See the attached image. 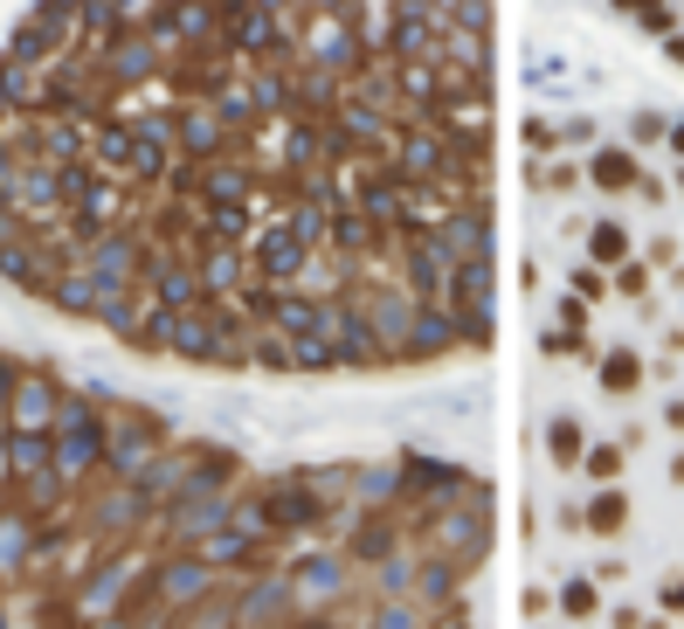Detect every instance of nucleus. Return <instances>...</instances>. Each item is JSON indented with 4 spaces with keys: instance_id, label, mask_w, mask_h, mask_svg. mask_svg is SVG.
Masks as SVG:
<instances>
[{
    "instance_id": "nucleus-1",
    "label": "nucleus",
    "mask_w": 684,
    "mask_h": 629,
    "mask_svg": "<svg viewBox=\"0 0 684 629\" xmlns=\"http://www.w3.org/2000/svg\"><path fill=\"white\" fill-rule=\"evenodd\" d=\"M491 152V0H35L0 271L215 374L484 360Z\"/></svg>"
},
{
    "instance_id": "nucleus-2",
    "label": "nucleus",
    "mask_w": 684,
    "mask_h": 629,
    "mask_svg": "<svg viewBox=\"0 0 684 629\" xmlns=\"http://www.w3.org/2000/svg\"><path fill=\"white\" fill-rule=\"evenodd\" d=\"M581 166H587V187H595V194H636V180H643V160L630 146H595Z\"/></svg>"
},
{
    "instance_id": "nucleus-3",
    "label": "nucleus",
    "mask_w": 684,
    "mask_h": 629,
    "mask_svg": "<svg viewBox=\"0 0 684 629\" xmlns=\"http://www.w3.org/2000/svg\"><path fill=\"white\" fill-rule=\"evenodd\" d=\"M581 456H587L581 415L574 408H554V415H546V464H554V470H581Z\"/></svg>"
},
{
    "instance_id": "nucleus-4",
    "label": "nucleus",
    "mask_w": 684,
    "mask_h": 629,
    "mask_svg": "<svg viewBox=\"0 0 684 629\" xmlns=\"http://www.w3.org/2000/svg\"><path fill=\"white\" fill-rule=\"evenodd\" d=\"M630 256H636V236H630V222H616V215L587 222V263H595V271H622Z\"/></svg>"
},
{
    "instance_id": "nucleus-5",
    "label": "nucleus",
    "mask_w": 684,
    "mask_h": 629,
    "mask_svg": "<svg viewBox=\"0 0 684 629\" xmlns=\"http://www.w3.org/2000/svg\"><path fill=\"white\" fill-rule=\"evenodd\" d=\"M595 380H601V394L630 402V394L643 388V360H636L630 347H608V353H595Z\"/></svg>"
},
{
    "instance_id": "nucleus-6",
    "label": "nucleus",
    "mask_w": 684,
    "mask_h": 629,
    "mask_svg": "<svg viewBox=\"0 0 684 629\" xmlns=\"http://www.w3.org/2000/svg\"><path fill=\"white\" fill-rule=\"evenodd\" d=\"M525 180H532V194H581L587 187V166L567 152V160H525Z\"/></svg>"
},
{
    "instance_id": "nucleus-7",
    "label": "nucleus",
    "mask_w": 684,
    "mask_h": 629,
    "mask_svg": "<svg viewBox=\"0 0 684 629\" xmlns=\"http://www.w3.org/2000/svg\"><path fill=\"white\" fill-rule=\"evenodd\" d=\"M560 616L567 622H595L601 616V581L595 575H567L560 581Z\"/></svg>"
},
{
    "instance_id": "nucleus-8",
    "label": "nucleus",
    "mask_w": 684,
    "mask_h": 629,
    "mask_svg": "<svg viewBox=\"0 0 684 629\" xmlns=\"http://www.w3.org/2000/svg\"><path fill=\"white\" fill-rule=\"evenodd\" d=\"M608 8H616V14H630V22H636L643 35H657V42L677 28V8H671V0H608Z\"/></svg>"
},
{
    "instance_id": "nucleus-9",
    "label": "nucleus",
    "mask_w": 684,
    "mask_h": 629,
    "mask_svg": "<svg viewBox=\"0 0 684 629\" xmlns=\"http://www.w3.org/2000/svg\"><path fill=\"white\" fill-rule=\"evenodd\" d=\"M622 131H630L622 146H630V152H643V146H663V139H671V118H663L657 104H636V111H630V125H622Z\"/></svg>"
},
{
    "instance_id": "nucleus-10",
    "label": "nucleus",
    "mask_w": 684,
    "mask_h": 629,
    "mask_svg": "<svg viewBox=\"0 0 684 629\" xmlns=\"http://www.w3.org/2000/svg\"><path fill=\"white\" fill-rule=\"evenodd\" d=\"M519 146L532 152V160L560 152V118H546V111H525V118H519Z\"/></svg>"
},
{
    "instance_id": "nucleus-11",
    "label": "nucleus",
    "mask_w": 684,
    "mask_h": 629,
    "mask_svg": "<svg viewBox=\"0 0 684 629\" xmlns=\"http://www.w3.org/2000/svg\"><path fill=\"white\" fill-rule=\"evenodd\" d=\"M608 284H616V291L622 298H650V284H657V271H650V263H643V256H630V263H622V271H608Z\"/></svg>"
},
{
    "instance_id": "nucleus-12",
    "label": "nucleus",
    "mask_w": 684,
    "mask_h": 629,
    "mask_svg": "<svg viewBox=\"0 0 684 629\" xmlns=\"http://www.w3.org/2000/svg\"><path fill=\"white\" fill-rule=\"evenodd\" d=\"M567 291H574V298H587V304H595V298L608 291V271H595V263H574V277H567Z\"/></svg>"
},
{
    "instance_id": "nucleus-13",
    "label": "nucleus",
    "mask_w": 684,
    "mask_h": 629,
    "mask_svg": "<svg viewBox=\"0 0 684 629\" xmlns=\"http://www.w3.org/2000/svg\"><path fill=\"white\" fill-rule=\"evenodd\" d=\"M595 131H601V125L587 118V111H574V118H560V146H567V152H574V146L595 152Z\"/></svg>"
},
{
    "instance_id": "nucleus-14",
    "label": "nucleus",
    "mask_w": 684,
    "mask_h": 629,
    "mask_svg": "<svg viewBox=\"0 0 684 629\" xmlns=\"http://www.w3.org/2000/svg\"><path fill=\"white\" fill-rule=\"evenodd\" d=\"M643 263H650V271H677V242L671 236H650V256H643Z\"/></svg>"
},
{
    "instance_id": "nucleus-15",
    "label": "nucleus",
    "mask_w": 684,
    "mask_h": 629,
    "mask_svg": "<svg viewBox=\"0 0 684 629\" xmlns=\"http://www.w3.org/2000/svg\"><path fill=\"white\" fill-rule=\"evenodd\" d=\"M663 55H671V63L684 70V28H671V35H663Z\"/></svg>"
},
{
    "instance_id": "nucleus-16",
    "label": "nucleus",
    "mask_w": 684,
    "mask_h": 629,
    "mask_svg": "<svg viewBox=\"0 0 684 629\" xmlns=\"http://www.w3.org/2000/svg\"><path fill=\"white\" fill-rule=\"evenodd\" d=\"M663 146H671V152H677V166H684V118H671V139H663Z\"/></svg>"
},
{
    "instance_id": "nucleus-17",
    "label": "nucleus",
    "mask_w": 684,
    "mask_h": 629,
    "mask_svg": "<svg viewBox=\"0 0 684 629\" xmlns=\"http://www.w3.org/2000/svg\"><path fill=\"white\" fill-rule=\"evenodd\" d=\"M677 187H684V166H677Z\"/></svg>"
}]
</instances>
